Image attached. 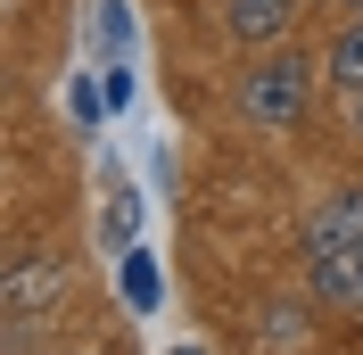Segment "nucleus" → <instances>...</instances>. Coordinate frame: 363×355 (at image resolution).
I'll return each mask as SVG.
<instances>
[{
    "label": "nucleus",
    "mask_w": 363,
    "mask_h": 355,
    "mask_svg": "<svg viewBox=\"0 0 363 355\" xmlns=\"http://www.w3.org/2000/svg\"><path fill=\"white\" fill-rule=\"evenodd\" d=\"M330 9H347V17H363V0H330Z\"/></svg>",
    "instance_id": "nucleus-9"
},
{
    "label": "nucleus",
    "mask_w": 363,
    "mask_h": 355,
    "mask_svg": "<svg viewBox=\"0 0 363 355\" xmlns=\"http://www.w3.org/2000/svg\"><path fill=\"white\" fill-rule=\"evenodd\" d=\"M314 58H297V50H272V58H256L248 67V83H240V108L256 116V124H272V133H281V124H297V116H306V99H314Z\"/></svg>",
    "instance_id": "nucleus-1"
},
{
    "label": "nucleus",
    "mask_w": 363,
    "mask_h": 355,
    "mask_svg": "<svg viewBox=\"0 0 363 355\" xmlns=\"http://www.w3.org/2000/svg\"><path fill=\"white\" fill-rule=\"evenodd\" d=\"M363 240V182H339L330 199L314 207V223H306V265L314 256H339V248Z\"/></svg>",
    "instance_id": "nucleus-3"
},
{
    "label": "nucleus",
    "mask_w": 363,
    "mask_h": 355,
    "mask_svg": "<svg viewBox=\"0 0 363 355\" xmlns=\"http://www.w3.org/2000/svg\"><path fill=\"white\" fill-rule=\"evenodd\" d=\"M314 297L322 306H363V240L339 256H314Z\"/></svg>",
    "instance_id": "nucleus-5"
},
{
    "label": "nucleus",
    "mask_w": 363,
    "mask_h": 355,
    "mask_svg": "<svg viewBox=\"0 0 363 355\" xmlns=\"http://www.w3.org/2000/svg\"><path fill=\"white\" fill-rule=\"evenodd\" d=\"M124 273H133V306L149 314V306H157V273H149V256H133V265H124Z\"/></svg>",
    "instance_id": "nucleus-7"
},
{
    "label": "nucleus",
    "mask_w": 363,
    "mask_h": 355,
    "mask_svg": "<svg viewBox=\"0 0 363 355\" xmlns=\"http://www.w3.org/2000/svg\"><path fill=\"white\" fill-rule=\"evenodd\" d=\"M322 83L330 91H363V17H347L322 50Z\"/></svg>",
    "instance_id": "nucleus-6"
},
{
    "label": "nucleus",
    "mask_w": 363,
    "mask_h": 355,
    "mask_svg": "<svg viewBox=\"0 0 363 355\" xmlns=\"http://www.w3.org/2000/svg\"><path fill=\"white\" fill-rule=\"evenodd\" d=\"M67 289H74L67 248H25L17 265H9V281H0V314L9 322H42V314L67 306Z\"/></svg>",
    "instance_id": "nucleus-2"
},
{
    "label": "nucleus",
    "mask_w": 363,
    "mask_h": 355,
    "mask_svg": "<svg viewBox=\"0 0 363 355\" xmlns=\"http://www.w3.org/2000/svg\"><path fill=\"white\" fill-rule=\"evenodd\" d=\"M297 25V0H223V33L240 50H256V42H281Z\"/></svg>",
    "instance_id": "nucleus-4"
},
{
    "label": "nucleus",
    "mask_w": 363,
    "mask_h": 355,
    "mask_svg": "<svg viewBox=\"0 0 363 355\" xmlns=\"http://www.w3.org/2000/svg\"><path fill=\"white\" fill-rule=\"evenodd\" d=\"M347 124H355V133H363V91H347Z\"/></svg>",
    "instance_id": "nucleus-8"
}]
</instances>
